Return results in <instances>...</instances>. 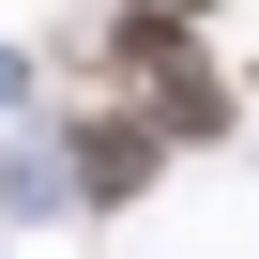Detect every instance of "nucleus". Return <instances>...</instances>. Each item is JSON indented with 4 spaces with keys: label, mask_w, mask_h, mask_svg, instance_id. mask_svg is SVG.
Masks as SVG:
<instances>
[{
    "label": "nucleus",
    "mask_w": 259,
    "mask_h": 259,
    "mask_svg": "<svg viewBox=\"0 0 259 259\" xmlns=\"http://www.w3.org/2000/svg\"><path fill=\"white\" fill-rule=\"evenodd\" d=\"M76 76H107V107H138L168 153H198V138H229L244 122V76L198 46V16H168V0H122V16L92 31V46H61Z\"/></svg>",
    "instance_id": "f257e3e1"
},
{
    "label": "nucleus",
    "mask_w": 259,
    "mask_h": 259,
    "mask_svg": "<svg viewBox=\"0 0 259 259\" xmlns=\"http://www.w3.org/2000/svg\"><path fill=\"white\" fill-rule=\"evenodd\" d=\"M153 168H168V138H153L138 107H76V122H61V198H92V213H122V198H138Z\"/></svg>",
    "instance_id": "f03ea898"
},
{
    "label": "nucleus",
    "mask_w": 259,
    "mask_h": 259,
    "mask_svg": "<svg viewBox=\"0 0 259 259\" xmlns=\"http://www.w3.org/2000/svg\"><path fill=\"white\" fill-rule=\"evenodd\" d=\"M16 92H31V61H16V46H0V107H16Z\"/></svg>",
    "instance_id": "7ed1b4c3"
},
{
    "label": "nucleus",
    "mask_w": 259,
    "mask_h": 259,
    "mask_svg": "<svg viewBox=\"0 0 259 259\" xmlns=\"http://www.w3.org/2000/svg\"><path fill=\"white\" fill-rule=\"evenodd\" d=\"M168 16H213V0H168Z\"/></svg>",
    "instance_id": "20e7f679"
}]
</instances>
